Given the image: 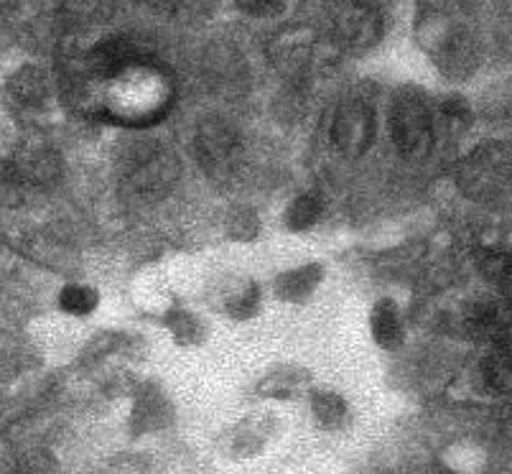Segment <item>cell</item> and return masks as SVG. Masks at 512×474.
I'll return each mask as SVG.
<instances>
[{
  "instance_id": "8",
  "label": "cell",
  "mask_w": 512,
  "mask_h": 474,
  "mask_svg": "<svg viewBox=\"0 0 512 474\" xmlns=\"http://www.w3.org/2000/svg\"><path fill=\"white\" fill-rule=\"evenodd\" d=\"M421 41L444 69H449V72L464 69V62H467V41H464V31L459 26H454L446 18H436V21H431L426 26Z\"/></svg>"
},
{
  "instance_id": "17",
  "label": "cell",
  "mask_w": 512,
  "mask_h": 474,
  "mask_svg": "<svg viewBox=\"0 0 512 474\" xmlns=\"http://www.w3.org/2000/svg\"><path fill=\"white\" fill-rule=\"evenodd\" d=\"M444 118H446V123L449 125H454V128H464V125H467V108H464V102L462 100H449V102H444Z\"/></svg>"
},
{
  "instance_id": "7",
  "label": "cell",
  "mask_w": 512,
  "mask_h": 474,
  "mask_svg": "<svg viewBox=\"0 0 512 474\" xmlns=\"http://www.w3.org/2000/svg\"><path fill=\"white\" fill-rule=\"evenodd\" d=\"M512 329V301L505 296H487L464 311V332L474 339L495 342Z\"/></svg>"
},
{
  "instance_id": "14",
  "label": "cell",
  "mask_w": 512,
  "mask_h": 474,
  "mask_svg": "<svg viewBox=\"0 0 512 474\" xmlns=\"http://www.w3.org/2000/svg\"><path fill=\"white\" fill-rule=\"evenodd\" d=\"M321 215V202L316 197H299L293 202V207L288 209V225L293 230H306V227L314 225Z\"/></svg>"
},
{
  "instance_id": "3",
  "label": "cell",
  "mask_w": 512,
  "mask_h": 474,
  "mask_svg": "<svg viewBox=\"0 0 512 474\" xmlns=\"http://www.w3.org/2000/svg\"><path fill=\"white\" fill-rule=\"evenodd\" d=\"M390 136L400 156L421 161L434 148V118L418 92H400L390 108Z\"/></svg>"
},
{
  "instance_id": "16",
  "label": "cell",
  "mask_w": 512,
  "mask_h": 474,
  "mask_svg": "<svg viewBox=\"0 0 512 474\" xmlns=\"http://www.w3.org/2000/svg\"><path fill=\"white\" fill-rule=\"evenodd\" d=\"M237 6L245 13H250V16L268 18L281 13L283 6H286V0H237Z\"/></svg>"
},
{
  "instance_id": "1",
  "label": "cell",
  "mask_w": 512,
  "mask_h": 474,
  "mask_svg": "<svg viewBox=\"0 0 512 474\" xmlns=\"http://www.w3.org/2000/svg\"><path fill=\"white\" fill-rule=\"evenodd\" d=\"M100 85L102 115L123 125H151L166 115L174 102V79L164 67L138 57L125 67L95 79Z\"/></svg>"
},
{
  "instance_id": "2",
  "label": "cell",
  "mask_w": 512,
  "mask_h": 474,
  "mask_svg": "<svg viewBox=\"0 0 512 474\" xmlns=\"http://www.w3.org/2000/svg\"><path fill=\"white\" fill-rule=\"evenodd\" d=\"M456 181L467 197L492 202L512 187V146L502 141L482 143L456 169Z\"/></svg>"
},
{
  "instance_id": "13",
  "label": "cell",
  "mask_w": 512,
  "mask_h": 474,
  "mask_svg": "<svg viewBox=\"0 0 512 474\" xmlns=\"http://www.w3.org/2000/svg\"><path fill=\"white\" fill-rule=\"evenodd\" d=\"M59 306H62L67 314L85 316L97 306V294L87 286H67L62 294H59Z\"/></svg>"
},
{
  "instance_id": "12",
  "label": "cell",
  "mask_w": 512,
  "mask_h": 474,
  "mask_svg": "<svg viewBox=\"0 0 512 474\" xmlns=\"http://www.w3.org/2000/svg\"><path fill=\"white\" fill-rule=\"evenodd\" d=\"M479 271L497 286H512V248H484L479 253Z\"/></svg>"
},
{
  "instance_id": "11",
  "label": "cell",
  "mask_w": 512,
  "mask_h": 474,
  "mask_svg": "<svg viewBox=\"0 0 512 474\" xmlns=\"http://www.w3.org/2000/svg\"><path fill=\"white\" fill-rule=\"evenodd\" d=\"M136 187L141 192L158 194V187L161 184H171L174 179V166H171V158L161 156V153H153V156L146 158V164H141L136 169Z\"/></svg>"
},
{
  "instance_id": "10",
  "label": "cell",
  "mask_w": 512,
  "mask_h": 474,
  "mask_svg": "<svg viewBox=\"0 0 512 474\" xmlns=\"http://www.w3.org/2000/svg\"><path fill=\"white\" fill-rule=\"evenodd\" d=\"M372 337L385 350H395L403 342V319L393 301H380L372 311Z\"/></svg>"
},
{
  "instance_id": "15",
  "label": "cell",
  "mask_w": 512,
  "mask_h": 474,
  "mask_svg": "<svg viewBox=\"0 0 512 474\" xmlns=\"http://www.w3.org/2000/svg\"><path fill=\"white\" fill-rule=\"evenodd\" d=\"M314 408H316V416H319L324 424L337 426L339 421H342L344 403L339 401V398H334V395H321V398H316Z\"/></svg>"
},
{
  "instance_id": "18",
  "label": "cell",
  "mask_w": 512,
  "mask_h": 474,
  "mask_svg": "<svg viewBox=\"0 0 512 474\" xmlns=\"http://www.w3.org/2000/svg\"><path fill=\"white\" fill-rule=\"evenodd\" d=\"M143 6H148L151 11L158 13H171L181 6V0H141Z\"/></svg>"
},
{
  "instance_id": "5",
  "label": "cell",
  "mask_w": 512,
  "mask_h": 474,
  "mask_svg": "<svg viewBox=\"0 0 512 474\" xmlns=\"http://www.w3.org/2000/svg\"><path fill=\"white\" fill-rule=\"evenodd\" d=\"M197 158L209 176L225 179L240 164V138L225 120H204L197 130Z\"/></svg>"
},
{
  "instance_id": "9",
  "label": "cell",
  "mask_w": 512,
  "mask_h": 474,
  "mask_svg": "<svg viewBox=\"0 0 512 474\" xmlns=\"http://www.w3.org/2000/svg\"><path fill=\"white\" fill-rule=\"evenodd\" d=\"M490 357L482 362V375L492 390L510 393L512 390V329L492 342Z\"/></svg>"
},
{
  "instance_id": "6",
  "label": "cell",
  "mask_w": 512,
  "mask_h": 474,
  "mask_svg": "<svg viewBox=\"0 0 512 474\" xmlns=\"http://www.w3.org/2000/svg\"><path fill=\"white\" fill-rule=\"evenodd\" d=\"M375 141V113L367 102H342L332 120V146L347 158H360Z\"/></svg>"
},
{
  "instance_id": "4",
  "label": "cell",
  "mask_w": 512,
  "mask_h": 474,
  "mask_svg": "<svg viewBox=\"0 0 512 474\" xmlns=\"http://www.w3.org/2000/svg\"><path fill=\"white\" fill-rule=\"evenodd\" d=\"M332 31L347 49H367L383 34V18L370 0H339L332 11Z\"/></svg>"
}]
</instances>
